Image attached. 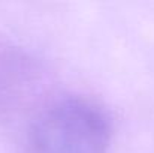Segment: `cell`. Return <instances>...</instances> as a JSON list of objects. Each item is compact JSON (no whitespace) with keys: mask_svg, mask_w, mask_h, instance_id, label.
<instances>
[{"mask_svg":"<svg viewBox=\"0 0 154 153\" xmlns=\"http://www.w3.org/2000/svg\"><path fill=\"white\" fill-rule=\"evenodd\" d=\"M111 123L96 104L66 98L51 104L33 122V153H108Z\"/></svg>","mask_w":154,"mask_h":153,"instance_id":"obj_1","label":"cell"}]
</instances>
